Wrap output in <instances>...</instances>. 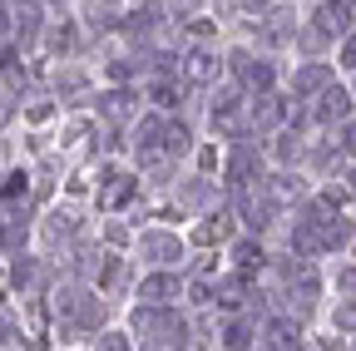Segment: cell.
Wrapping results in <instances>:
<instances>
[{"label": "cell", "instance_id": "obj_17", "mask_svg": "<svg viewBox=\"0 0 356 351\" xmlns=\"http://www.w3.org/2000/svg\"><path fill=\"white\" fill-rule=\"evenodd\" d=\"M35 30H44V25H40V6H35V0H20V6H15V35L30 40Z\"/></svg>", "mask_w": 356, "mask_h": 351}, {"label": "cell", "instance_id": "obj_5", "mask_svg": "<svg viewBox=\"0 0 356 351\" xmlns=\"http://www.w3.org/2000/svg\"><path fill=\"white\" fill-rule=\"evenodd\" d=\"M297 30H302V0H277L273 10L252 15V45L282 55L297 45Z\"/></svg>", "mask_w": 356, "mask_h": 351}, {"label": "cell", "instance_id": "obj_19", "mask_svg": "<svg viewBox=\"0 0 356 351\" xmlns=\"http://www.w3.org/2000/svg\"><path fill=\"white\" fill-rule=\"evenodd\" d=\"M332 134H337V144H341V154L346 158H356V114L341 124V129H332Z\"/></svg>", "mask_w": 356, "mask_h": 351}, {"label": "cell", "instance_id": "obj_26", "mask_svg": "<svg viewBox=\"0 0 356 351\" xmlns=\"http://www.w3.org/2000/svg\"><path fill=\"white\" fill-rule=\"evenodd\" d=\"M346 6H356V0H346Z\"/></svg>", "mask_w": 356, "mask_h": 351}, {"label": "cell", "instance_id": "obj_13", "mask_svg": "<svg viewBox=\"0 0 356 351\" xmlns=\"http://www.w3.org/2000/svg\"><path fill=\"white\" fill-rule=\"evenodd\" d=\"M44 45H50V55H74L79 50L74 20H50V25H44Z\"/></svg>", "mask_w": 356, "mask_h": 351}, {"label": "cell", "instance_id": "obj_22", "mask_svg": "<svg viewBox=\"0 0 356 351\" xmlns=\"http://www.w3.org/2000/svg\"><path fill=\"white\" fill-rule=\"evenodd\" d=\"M233 6H238V15H248V20H252V15H262V10H273L277 0H233Z\"/></svg>", "mask_w": 356, "mask_h": 351}, {"label": "cell", "instance_id": "obj_6", "mask_svg": "<svg viewBox=\"0 0 356 351\" xmlns=\"http://www.w3.org/2000/svg\"><path fill=\"white\" fill-rule=\"evenodd\" d=\"M332 79H337V60H332V55H302V60L282 74V90H287L292 104H307V99L317 95L322 84H332Z\"/></svg>", "mask_w": 356, "mask_h": 351}, {"label": "cell", "instance_id": "obj_14", "mask_svg": "<svg viewBox=\"0 0 356 351\" xmlns=\"http://www.w3.org/2000/svg\"><path fill=\"white\" fill-rule=\"evenodd\" d=\"M0 346H30V336L20 327V312L10 302H0Z\"/></svg>", "mask_w": 356, "mask_h": 351}, {"label": "cell", "instance_id": "obj_24", "mask_svg": "<svg viewBox=\"0 0 356 351\" xmlns=\"http://www.w3.org/2000/svg\"><path fill=\"white\" fill-rule=\"evenodd\" d=\"M50 104H55V99H35V104H30V124H44V119H50V114H55Z\"/></svg>", "mask_w": 356, "mask_h": 351}, {"label": "cell", "instance_id": "obj_23", "mask_svg": "<svg viewBox=\"0 0 356 351\" xmlns=\"http://www.w3.org/2000/svg\"><path fill=\"white\" fill-rule=\"evenodd\" d=\"M84 84H89L84 74H55V90L60 95H74V90H84Z\"/></svg>", "mask_w": 356, "mask_h": 351}, {"label": "cell", "instance_id": "obj_2", "mask_svg": "<svg viewBox=\"0 0 356 351\" xmlns=\"http://www.w3.org/2000/svg\"><path fill=\"white\" fill-rule=\"evenodd\" d=\"M188 233L184 228H173V223H149L139 228L134 223V247H129V257L134 262H144V268H188Z\"/></svg>", "mask_w": 356, "mask_h": 351}, {"label": "cell", "instance_id": "obj_10", "mask_svg": "<svg viewBox=\"0 0 356 351\" xmlns=\"http://www.w3.org/2000/svg\"><path fill=\"white\" fill-rule=\"evenodd\" d=\"M79 20H84L89 35H114V30H124V20H129V0H84V6H79Z\"/></svg>", "mask_w": 356, "mask_h": 351}, {"label": "cell", "instance_id": "obj_3", "mask_svg": "<svg viewBox=\"0 0 356 351\" xmlns=\"http://www.w3.org/2000/svg\"><path fill=\"white\" fill-rule=\"evenodd\" d=\"M222 60H228V79L238 84L243 95H267V90H282V65L273 50L252 45V40H243V45L222 50Z\"/></svg>", "mask_w": 356, "mask_h": 351}, {"label": "cell", "instance_id": "obj_21", "mask_svg": "<svg viewBox=\"0 0 356 351\" xmlns=\"http://www.w3.org/2000/svg\"><path fill=\"white\" fill-rule=\"evenodd\" d=\"M10 114H15V90H10V84H0V129L10 124Z\"/></svg>", "mask_w": 356, "mask_h": 351}, {"label": "cell", "instance_id": "obj_16", "mask_svg": "<svg viewBox=\"0 0 356 351\" xmlns=\"http://www.w3.org/2000/svg\"><path fill=\"white\" fill-rule=\"evenodd\" d=\"M332 60H337V74H356V30H346V35L337 40Z\"/></svg>", "mask_w": 356, "mask_h": 351}, {"label": "cell", "instance_id": "obj_9", "mask_svg": "<svg viewBox=\"0 0 356 351\" xmlns=\"http://www.w3.org/2000/svg\"><path fill=\"white\" fill-rule=\"evenodd\" d=\"M184 268H139L129 297L134 302H184Z\"/></svg>", "mask_w": 356, "mask_h": 351}, {"label": "cell", "instance_id": "obj_1", "mask_svg": "<svg viewBox=\"0 0 356 351\" xmlns=\"http://www.w3.org/2000/svg\"><path fill=\"white\" fill-rule=\"evenodd\" d=\"M129 332H134V346H198L193 336V312L184 302H134L129 307Z\"/></svg>", "mask_w": 356, "mask_h": 351}, {"label": "cell", "instance_id": "obj_18", "mask_svg": "<svg viewBox=\"0 0 356 351\" xmlns=\"http://www.w3.org/2000/svg\"><path fill=\"white\" fill-rule=\"evenodd\" d=\"M0 193H6V203H15V198H25V193H30V173H25V168H15V173H6V188H0Z\"/></svg>", "mask_w": 356, "mask_h": 351}, {"label": "cell", "instance_id": "obj_27", "mask_svg": "<svg viewBox=\"0 0 356 351\" xmlns=\"http://www.w3.org/2000/svg\"><path fill=\"white\" fill-rule=\"evenodd\" d=\"M302 6H312V0H302Z\"/></svg>", "mask_w": 356, "mask_h": 351}, {"label": "cell", "instance_id": "obj_20", "mask_svg": "<svg viewBox=\"0 0 356 351\" xmlns=\"http://www.w3.org/2000/svg\"><path fill=\"white\" fill-rule=\"evenodd\" d=\"M0 74H6L10 90H15V84H25V65H20V55H15V50H10L6 60H0Z\"/></svg>", "mask_w": 356, "mask_h": 351}, {"label": "cell", "instance_id": "obj_15", "mask_svg": "<svg viewBox=\"0 0 356 351\" xmlns=\"http://www.w3.org/2000/svg\"><path fill=\"white\" fill-rule=\"evenodd\" d=\"M10 282H15L20 292H30V287H44L40 257H15V262H10Z\"/></svg>", "mask_w": 356, "mask_h": 351}, {"label": "cell", "instance_id": "obj_25", "mask_svg": "<svg viewBox=\"0 0 356 351\" xmlns=\"http://www.w3.org/2000/svg\"><path fill=\"white\" fill-rule=\"evenodd\" d=\"M15 30V10H10V0H0V40H6Z\"/></svg>", "mask_w": 356, "mask_h": 351}, {"label": "cell", "instance_id": "obj_12", "mask_svg": "<svg viewBox=\"0 0 356 351\" xmlns=\"http://www.w3.org/2000/svg\"><path fill=\"white\" fill-rule=\"evenodd\" d=\"M84 346H95V351H129L134 346V332H129V322H104V327L89 332Z\"/></svg>", "mask_w": 356, "mask_h": 351}, {"label": "cell", "instance_id": "obj_4", "mask_svg": "<svg viewBox=\"0 0 356 351\" xmlns=\"http://www.w3.org/2000/svg\"><path fill=\"white\" fill-rule=\"evenodd\" d=\"M297 109L307 114L312 129H327V134H332V129H341V124L356 114V90H351V79H346V74H337L332 84H322V90L312 95L307 104H297Z\"/></svg>", "mask_w": 356, "mask_h": 351}, {"label": "cell", "instance_id": "obj_11", "mask_svg": "<svg viewBox=\"0 0 356 351\" xmlns=\"http://www.w3.org/2000/svg\"><path fill=\"white\" fill-rule=\"evenodd\" d=\"M79 218L70 213V208H50L44 213V223H40V243L44 247H70V243H79Z\"/></svg>", "mask_w": 356, "mask_h": 351}, {"label": "cell", "instance_id": "obj_8", "mask_svg": "<svg viewBox=\"0 0 356 351\" xmlns=\"http://www.w3.org/2000/svg\"><path fill=\"white\" fill-rule=\"evenodd\" d=\"M139 198H144V173L109 163V168H104V183H99V193H95L99 213H129Z\"/></svg>", "mask_w": 356, "mask_h": 351}, {"label": "cell", "instance_id": "obj_7", "mask_svg": "<svg viewBox=\"0 0 356 351\" xmlns=\"http://www.w3.org/2000/svg\"><path fill=\"white\" fill-rule=\"evenodd\" d=\"M144 109V84H104L95 95V119H104L109 129H129Z\"/></svg>", "mask_w": 356, "mask_h": 351}]
</instances>
